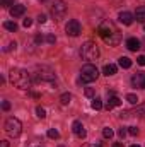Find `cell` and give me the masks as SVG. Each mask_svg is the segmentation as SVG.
Instances as JSON below:
<instances>
[{
	"mask_svg": "<svg viewBox=\"0 0 145 147\" xmlns=\"http://www.w3.org/2000/svg\"><path fill=\"white\" fill-rule=\"evenodd\" d=\"M70 101H72V94H70V92H63V94L60 96V103H62V105H68Z\"/></svg>",
	"mask_w": 145,
	"mask_h": 147,
	"instance_id": "cell-19",
	"label": "cell"
},
{
	"mask_svg": "<svg viewBox=\"0 0 145 147\" xmlns=\"http://www.w3.org/2000/svg\"><path fill=\"white\" fill-rule=\"evenodd\" d=\"M29 94H31L33 98H36V99H38V98H39V94H38V92H29Z\"/></svg>",
	"mask_w": 145,
	"mask_h": 147,
	"instance_id": "cell-39",
	"label": "cell"
},
{
	"mask_svg": "<svg viewBox=\"0 0 145 147\" xmlns=\"http://www.w3.org/2000/svg\"><path fill=\"white\" fill-rule=\"evenodd\" d=\"M82 147H101L99 144H84Z\"/></svg>",
	"mask_w": 145,
	"mask_h": 147,
	"instance_id": "cell-36",
	"label": "cell"
},
{
	"mask_svg": "<svg viewBox=\"0 0 145 147\" xmlns=\"http://www.w3.org/2000/svg\"><path fill=\"white\" fill-rule=\"evenodd\" d=\"M126 134H128V130H126V128H119V130H118V135H119L121 139H125V135H126Z\"/></svg>",
	"mask_w": 145,
	"mask_h": 147,
	"instance_id": "cell-32",
	"label": "cell"
},
{
	"mask_svg": "<svg viewBox=\"0 0 145 147\" xmlns=\"http://www.w3.org/2000/svg\"><path fill=\"white\" fill-rule=\"evenodd\" d=\"M2 7H14V0H0Z\"/></svg>",
	"mask_w": 145,
	"mask_h": 147,
	"instance_id": "cell-25",
	"label": "cell"
},
{
	"mask_svg": "<svg viewBox=\"0 0 145 147\" xmlns=\"http://www.w3.org/2000/svg\"><path fill=\"white\" fill-rule=\"evenodd\" d=\"M126 48H128L130 51L140 50V39H137V38H128V39H126Z\"/></svg>",
	"mask_w": 145,
	"mask_h": 147,
	"instance_id": "cell-14",
	"label": "cell"
},
{
	"mask_svg": "<svg viewBox=\"0 0 145 147\" xmlns=\"http://www.w3.org/2000/svg\"><path fill=\"white\" fill-rule=\"evenodd\" d=\"M137 115H138L140 118H145V105H142V106L137 108Z\"/></svg>",
	"mask_w": 145,
	"mask_h": 147,
	"instance_id": "cell-26",
	"label": "cell"
},
{
	"mask_svg": "<svg viewBox=\"0 0 145 147\" xmlns=\"http://www.w3.org/2000/svg\"><path fill=\"white\" fill-rule=\"evenodd\" d=\"M116 70H118V67H116L114 63H106V65H104V69H103V74L109 77V75H114Z\"/></svg>",
	"mask_w": 145,
	"mask_h": 147,
	"instance_id": "cell-15",
	"label": "cell"
},
{
	"mask_svg": "<svg viewBox=\"0 0 145 147\" xmlns=\"http://www.w3.org/2000/svg\"><path fill=\"white\" fill-rule=\"evenodd\" d=\"M118 19H119V22H121V24H125V26H132V24H133V21H135V16H133L132 12L125 10V12H119Z\"/></svg>",
	"mask_w": 145,
	"mask_h": 147,
	"instance_id": "cell-9",
	"label": "cell"
},
{
	"mask_svg": "<svg viewBox=\"0 0 145 147\" xmlns=\"http://www.w3.org/2000/svg\"><path fill=\"white\" fill-rule=\"evenodd\" d=\"M130 147H140V146H137V144H133V146H130Z\"/></svg>",
	"mask_w": 145,
	"mask_h": 147,
	"instance_id": "cell-41",
	"label": "cell"
},
{
	"mask_svg": "<svg viewBox=\"0 0 145 147\" xmlns=\"http://www.w3.org/2000/svg\"><path fill=\"white\" fill-rule=\"evenodd\" d=\"M0 147H9V142H7V140H2V142H0Z\"/></svg>",
	"mask_w": 145,
	"mask_h": 147,
	"instance_id": "cell-37",
	"label": "cell"
},
{
	"mask_svg": "<svg viewBox=\"0 0 145 147\" xmlns=\"http://www.w3.org/2000/svg\"><path fill=\"white\" fill-rule=\"evenodd\" d=\"M31 24H33V21H31V19H29V17H28V19H24V21H22V26H24V28H29V26H31Z\"/></svg>",
	"mask_w": 145,
	"mask_h": 147,
	"instance_id": "cell-34",
	"label": "cell"
},
{
	"mask_svg": "<svg viewBox=\"0 0 145 147\" xmlns=\"http://www.w3.org/2000/svg\"><path fill=\"white\" fill-rule=\"evenodd\" d=\"M36 43H43V36H41V34H38L36 36Z\"/></svg>",
	"mask_w": 145,
	"mask_h": 147,
	"instance_id": "cell-38",
	"label": "cell"
},
{
	"mask_svg": "<svg viewBox=\"0 0 145 147\" xmlns=\"http://www.w3.org/2000/svg\"><path fill=\"white\" fill-rule=\"evenodd\" d=\"M24 12H26V7L21 5V3H15L14 7H10V16L12 17H21V16H24Z\"/></svg>",
	"mask_w": 145,
	"mask_h": 147,
	"instance_id": "cell-12",
	"label": "cell"
},
{
	"mask_svg": "<svg viewBox=\"0 0 145 147\" xmlns=\"http://www.w3.org/2000/svg\"><path fill=\"white\" fill-rule=\"evenodd\" d=\"M38 22H39V24H44V22H46V16H44V14H39V16H38Z\"/></svg>",
	"mask_w": 145,
	"mask_h": 147,
	"instance_id": "cell-31",
	"label": "cell"
},
{
	"mask_svg": "<svg viewBox=\"0 0 145 147\" xmlns=\"http://www.w3.org/2000/svg\"><path fill=\"white\" fill-rule=\"evenodd\" d=\"M72 130H73V134H75L79 139H85V135H87V132H85V128H84V125H82L80 121H73Z\"/></svg>",
	"mask_w": 145,
	"mask_h": 147,
	"instance_id": "cell-10",
	"label": "cell"
},
{
	"mask_svg": "<svg viewBox=\"0 0 145 147\" xmlns=\"http://www.w3.org/2000/svg\"><path fill=\"white\" fill-rule=\"evenodd\" d=\"M50 14H51L53 21L60 22V21L65 17V14H67V5H65V2H63V0H55L53 5H51V9H50Z\"/></svg>",
	"mask_w": 145,
	"mask_h": 147,
	"instance_id": "cell-6",
	"label": "cell"
},
{
	"mask_svg": "<svg viewBox=\"0 0 145 147\" xmlns=\"http://www.w3.org/2000/svg\"><path fill=\"white\" fill-rule=\"evenodd\" d=\"M97 77H99V70H97L96 65L85 63L82 67V70H80V82L82 84H91V82L97 80Z\"/></svg>",
	"mask_w": 145,
	"mask_h": 147,
	"instance_id": "cell-4",
	"label": "cell"
},
{
	"mask_svg": "<svg viewBox=\"0 0 145 147\" xmlns=\"http://www.w3.org/2000/svg\"><path fill=\"white\" fill-rule=\"evenodd\" d=\"M133 16H135V19H137L138 22H145V5L138 7V9H137V12H135Z\"/></svg>",
	"mask_w": 145,
	"mask_h": 147,
	"instance_id": "cell-16",
	"label": "cell"
},
{
	"mask_svg": "<svg viewBox=\"0 0 145 147\" xmlns=\"http://www.w3.org/2000/svg\"><path fill=\"white\" fill-rule=\"evenodd\" d=\"M58 147H63V146H58Z\"/></svg>",
	"mask_w": 145,
	"mask_h": 147,
	"instance_id": "cell-42",
	"label": "cell"
},
{
	"mask_svg": "<svg viewBox=\"0 0 145 147\" xmlns=\"http://www.w3.org/2000/svg\"><path fill=\"white\" fill-rule=\"evenodd\" d=\"M91 106H92V110L99 111L101 108H103V101H101L99 98H94V99H92V103H91Z\"/></svg>",
	"mask_w": 145,
	"mask_h": 147,
	"instance_id": "cell-20",
	"label": "cell"
},
{
	"mask_svg": "<svg viewBox=\"0 0 145 147\" xmlns=\"http://www.w3.org/2000/svg\"><path fill=\"white\" fill-rule=\"evenodd\" d=\"M80 57L87 62H94L99 58V48L94 41H85L82 46H80Z\"/></svg>",
	"mask_w": 145,
	"mask_h": 147,
	"instance_id": "cell-3",
	"label": "cell"
},
{
	"mask_svg": "<svg viewBox=\"0 0 145 147\" xmlns=\"http://www.w3.org/2000/svg\"><path fill=\"white\" fill-rule=\"evenodd\" d=\"M144 31H145V29H144Z\"/></svg>",
	"mask_w": 145,
	"mask_h": 147,
	"instance_id": "cell-43",
	"label": "cell"
},
{
	"mask_svg": "<svg viewBox=\"0 0 145 147\" xmlns=\"http://www.w3.org/2000/svg\"><path fill=\"white\" fill-rule=\"evenodd\" d=\"M65 31H67V34H68V36L77 38L80 33H82V26H80V22H79L77 19H72V21H68V22H67Z\"/></svg>",
	"mask_w": 145,
	"mask_h": 147,
	"instance_id": "cell-8",
	"label": "cell"
},
{
	"mask_svg": "<svg viewBox=\"0 0 145 147\" xmlns=\"http://www.w3.org/2000/svg\"><path fill=\"white\" fill-rule=\"evenodd\" d=\"M128 134L135 137V135H138V128L137 127H128Z\"/></svg>",
	"mask_w": 145,
	"mask_h": 147,
	"instance_id": "cell-27",
	"label": "cell"
},
{
	"mask_svg": "<svg viewBox=\"0 0 145 147\" xmlns=\"http://www.w3.org/2000/svg\"><path fill=\"white\" fill-rule=\"evenodd\" d=\"M2 110L9 111V110H10V103H9V101H2Z\"/></svg>",
	"mask_w": 145,
	"mask_h": 147,
	"instance_id": "cell-30",
	"label": "cell"
},
{
	"mask_svg": "<svg viewBox=\"0 0 145 147\" xmlns=\"http://www.w3.org/2000/svg\"><path fill=\"white\" fill-rule=\"evenodd\" d=\"M48 137H50V139H58V137H60V134H58V130L50 128V130H48Z\"/></svg>",
	"mask_w": 145,
	"mask_h": 147,
	"instance_id": "cell-24",
	"label": "cell"
},
{
	"mask_svg": "<svg viewBox=\"0 0 145 147\" xmlns=\"http://www.w3.org/2000/svg\"><path fill=\"white\" fill-rule=\"evenodd\" d=\"M3 128H5L7 135H10V137H14V139H15V137H19V135H21V132H22V123H21L17 118L10 116V118H7V120H5Z\"/></svg>",
	"mask_w": 145,
	"mask_h": 147,
	"instance_id": "cell-5",
	"label": "cell"
},
{
	"mask_svg": "<svg viewBox=\"0 0 145 147\" xmlns=\"http://www.w3.org/2000/svg\"><path fill=\"white\" fill-rule=\"evenodd\" d=\"M36 79L38 80H43V82H53V80L56 79V75H55V72H53L51 69H48V67H41V69H38Z\"/></svg>",
	"mask_w": 145,
	"mask_h": 147,
	"instance_id": "cell-7",
	"label": "cell"
},
{
	"mask_svg": "<svg viewBox=\"0 0 145 147\" xmlns=\"http://www.w3.org/2000/svg\"><path fill=\"white\" fill-rule=\"evenodd\" d=\"M113 147H123V146H121V142H114V144H113Z\"/></svg>",
	"mask_w": 145,
	"mask_h": 147,
	"instance_id": "cell-40",
	"label": "cell"
},
{
	"mask_svg": "<svg viewBox=\"0 0 145 147\" xmlns=\"http://www.w3.org/2000/svg\"><path fill=\"white\" fill-rule=\"evenodd\" d=\"M94 94H96V91H94L92 87H87V89H85V96H87V98H92Z\"/></svg>",
	"mask_w": 145,
	"mask_h": 147,
	"instance_id": "cell-28",
	"label": "cell"
},
{
	"mask_svg": "<svg viewBox=\"0 0 145 147\" xmlns=\"http://www.w3.org/2000/svg\"><path fill=\"white\" fill-rule=\"evenodd\" d=\"M9 79H10L12 86H15L19 89H29L31 87V74L24 69H12L9 74Z\"/></svg>",
	"mask_w": 145,
	"mask_h": 147,
	"instance_id": "cell-2",
	"label": "cell"
},
{
	"mask_svg": "<svg viewBox=\"0 0 145 147\" xmlns=\"http://www.w3.org/2000/svg\"><path fill=\"white\" fill-rule=\"evenodd\" d=\"M36 115H38V118H41V120H43V118H46V110H44V108H41V106H38V108H36Z\"/></svg>",
	"mask_w": 145,
	"mask_h": 147,
	"instance_id": "cell-23",
	"label": "cell"
},
{
	"mask_svg": "<svg viewBox=\"0 0 145 147\" xmlns=\"http://www.w3.org/2000/svg\"><path fill=\"white\" fill-rule=\"evenodd\" d=\"M132 84L135 87H140V89H145V74H135L132 77Z\"/></svg>",
	"mask_w": 145,
	"mask_h": 147,
	"instance_id": "cell-11",
	"label": "cell"
},
{
	"mask_svg": "<svg viewBox=\"0 0 145 147\" xmlns=\"http://www.w3.org/2000/svg\"><path fill=\"white\" fill-rule=\"evenodd\" d=\"M119 105H121V99H119V98H118V96H114V94H111V96H109V99H108V103H106V106H104V108H106V110H113V108H116V106H119Z\"/></svg>",
	"mask_w": 145,
	"mask_h": 147,
	"instance_id": "cell-13",
	"label": "cell"
},
{
	"mask_svg": "<svg viewBox=\"0 0 145 147\" xmlns=\"http://www.w3.org/2000/svg\"><path fill=\"white\" fill-rule=\"evenodd\" d=\"M137 63L142 65V67H145V55H140V57L137 58Z\"/></svg>",
	"mask_w": 145,
	"mask_h": 147,
	"instance_id": "cell-29",
	"label": "cell"
},
{
	"mask_svg": "<svg viewBox=\"0 0 145 147\" xmlns=\"http://www.w3.org/2000/svg\"><path fill=\"white\" fill-rule=\"evenodd\" d=\"M46 41H48V43H50V45H53V43H55V41H56V38L53 36V34H48V36H46Z\"/></svg>",
	"mask_w": 145,
	"mask_h": 147,
	"instance_id": "cell-33",
	"label": "cell"
},
{
	"mask_svg": "<svg viewBox=\"0 0 145 147\" xmlns=\"http://www.w3.org/2000/svg\"><path fill=\"white\" fill-rule=\"evenodd\" d=\"M113 135H114L113 128H109V127H106V128L103 130V137H104V139H113Z\"/></svg>",
	"mask_w": 145,
	"mask_h": 147,
	"instance_id": "cell-21",
	"label": "cell"
},
{
	"mask_svg": "<svg viewBox=\"0 0 145 147\" xmlns=\"http://www.w3.org/2000/svg\"><path fill=\"white\" fill-rule=\"evenodd\" d=\"M15 46H17V45H15V41H14V43H10V45L5 48V51H12V50H15Z\"/></svg>",
	"mask_w": 145,
	"mask_h": 147,
	"instance_id": "cell-35",
	"label": "cell"
},
{
	"mask_svg": "<svg viewBox=\"0 0 145 147\" xmlns=\"http://www.w3.org/2000/svg\"><path fill=\"white\" fill-rule=\"evenodd\" d=\"M118 65H119L121 69H130V67H132V60H130L128 57H119Z\"/></svg>",
	"mask_w": 145,
	"mask_h": 147,
	"instance_id": "cell-17",
	"label": "cell"
},
{
	"mask_svg": "<svg viewBox=\"0 0 145 147\" xmlns=\"http://www.w3.org/2000/svg\"><path fill=\"white\" fill-rule=\"evenodd\" d=\"M97 34L104 39V43L109 46H116L121 41V33L118 31V28L114 26V22L104 21L99 28H97Z\"/></svg>",
	"mask_w": 145,
	"mask_h": 147,
	"instance_id": "cell-1",
	"label": "cell"
},
{
	"mask_svg": "<svg viewBox=\"0 0 145 147\" xmlns=\"http://www.w3.org/2000/svg\"><path fill=\"white\" fill-rule=\"evenodd\" d=\"M3 28H5L7 31H12V33L17 31V24H15L14 21H5V22H3Z\"/></svg>",
	"mask_w": 145,
	"mask_h": 147,
	"instance_id": "cell-18",
	"label": "cell"
},
{
	"mask_svg": "<svg viewBox=\"0 0 145 147\" xmlns=\"http://www.w3.org/2000/svg\"><path fill=\"white\" fill-rule=\"evenodd\" d=\"M126 101H128L130 105H137V103H138V98H137V94H128V96H126Z\"/></svg>",
	"mask_w": 145,
	"mask_h": 147,
	"instance_id": "cell-22",
	"label": "cell"
}]
</instances>
